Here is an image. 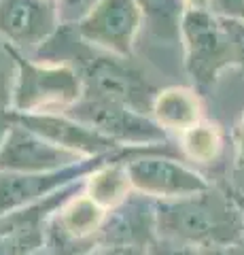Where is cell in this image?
Listing matches in <instances>:
<instances>
[{
    "instance_id": "obj_1",
    "label": "cell",
    "mask_w": 244,
    "mask_h": 255,
    "mask_svg": "<svg viewBox=\"0 0 244 255\" xmlns=\"http://www.w3.org/2000/svg\"><path fill=\"white\" fill-rule=\"evenodd\" d=\"M157 236L206 249H234L244 243V213L232 189H210L178 200L155 202Z\"/></svg>"
},
{
    "instance_id": "obj_2",
    "label": "cell",
    "mask_w": 244,
    "mask_h": 255,
    "mask_svg": "<svg viewBox=\"0 0 244 255\" xmlns=\"http://www.w3.org/2000/svg\"><path fill=\"white\" fill-rule=\"evenodd\" d=\"M15 49V47H13ZM13 113H66L83 98L79 70L66 62H34L15 49Z\"/></svg>"
},
{
    "instance_id": "obj_3",
    "label": "cell",
    "mask_w": 244,
    "mask_h": 255,
    "mask_svg": "<svg viewBox=\"0 0 244 255\" xmlns=\"http://www.w3.org/2000/svg\"><path fill=\"white\" fill-rule=\"evenodd\" d=\"M185 70L195 90L204 92L217 83L225 68L236 66L227 19L210 9H187L180 21Z\"/></svg>"
},
{
    "instance_id": "obj_4",
    "label": "cell",
    "mask_w": 244,
    "mask_h": 255,
    "mask_svg": "<svg viewBox=\"0 0 244 255\" xmlns=\"http://www.w3.org/2000/svg\"><path fill=\"white\" fill-rule=\"evenodd\" d=\"M132 189L153 202H168L202 194L212 187L204 174L166 155V147L145 149L125 162Z\"/></svg>"
},
{
    "instance_id": "obj_5",
    "label": "cell",
    "mask_w": 244,
    "mask_h": 255,
    "mask_svg": "<svg viewBox=\"0 0 244 255\" xmlns=\"http://www.w3.org/2000/svg\"><path fill=\"white\" fill-rule=\"evenodd\" d=\"M66 115L93 128L96 132L111 138L119 147L149 149L166 147L168 142L166 130L151 115L123 105H115V102L83 96L73 109L66 111Z\"/></svg>"
},
{
    "instance_id": "obj_6",
    "label": "cell",
    "mask_w": 244,
    "mask_h": 255,
    "mask_svg": "<svg viewBox=\"0 0 244 255\" xmlns=\"http://www.w3.org/2000/svg\"><path fill=\"white\" fill-rule=\"evenodd\" d=\"M79 75L83 81V96L87 98L115 102L151 115L157 90L149 85V81L132 66L130 60L111 53L87 55V60L81 62Z\"/></svg>"
},
{
    "instance_id": "obj_7",
    "label": "cell",
    "mask_w": 244,
    "mask_h": 255,
    "mask_svg": "<svg viewBox=\"0 0 244 255\" xmlns=\"http://www.w3.org/2000/svg\"><path fill=\"white\" fill-rule=\"evenodd\" d=\"M145 23L136 0H96L75 23L77 36L102 53L130 60Z\"/></svg>"
},
{
    "instance_id": "obj_8",
    "label": "cell",
    "mask_w": 244,
    "mask_h": 255,
    "mask_svg": "<svg viewBox=\"0 0 244 255\" xmlns=\"http://www.w3.org/2000/svg\"><path fill=\"white\" fill-rule=\"evenodd\" d=\"M125 149L117 151V153H111V155L87 157L79 164L68 166V168H60V170H51V172L26 174V172H2L0 170V219L11 213H17L21 209H28V206H32V204L43 202L49 196L75 185L79 181H85L96 168H100L102 164H106L108 159H113L115 155L123 153Z\"/></svg>"
},
{
    "instance_id": "obj_9",
    "label": "cell",
    "mask_w": 244,
    "mask_h": 255,
    "mask_svg": "<svg viewBox=\"0 0 244 255\" xmlns=\"http://www.w3.org/2000/svg\"><path fill=\"white\" fill-rule=\"evenodd\" d=\"M62 0H0V38L17 51L36 49L60 30Z\"/></svg>"
},
{
    "instance_id": "obj_10",
    "label": "cell",
    "mask_w": 244,
    "mask_h": 255,
    "mask_svg": "<svg viewBox=\"0 0 244 255\" xmlns=\"http://www.w3.org/2000/svg\"><path fill=\"white\" fill-rule=\"evenodd\" d=\"M15 122L79 157H102L125 149L66 113H15Z\"/></svg>"
},
{
    "instance_id": "obj_11",
    "label": "cell",
    "mask_w": 244,
    "mask_h": 255,
    "mask_svg": "<svg viewBox=\"0 0 244 255\" xmlns=\"http://www.w3.org/2000/svg\"><path fill=\"white\" fill-rule=\"evenodd\" d=\"M83 159L87 157H79L66 149L51 145L49 140L19 126L17 122L0 145V170L2 172H51L68 168Z\"/></svg>"
},
{
    "instance_id": "obj_12",
    "label": "cell",
    "mask_w": 244,
    "mask_h": 255,
    "mask_svg": "<svg viewBox=\"0 0 244 255\" xmlns=\"http://www.w3.org/2000/svg\"><path fill=\"white\" fill-rule=\"evenodd\" d=\"M157 238L155 202L134 194L106 215L104 226L96 236V249L121 247V249H140Z\"/></svg>"
},
{
    "instance_id": "obj_13",
    "label": "cell",
    "mask_w": 244,
    "mask_h": 255,
    "mask_svg": "<svg viewBox=\"0 0 244 255\" xmlns=\"http://www.w3.org/2000/svg\"><path fill=\"white\" fill-rule=\"evenodd\" d=\"M149 149H155V147H149ZM140 151H145V149L128 147L123 153L115 155L113 159H108L106 164H102L100 168H96L87 179H85L83 191L100 206V209L111 213L113 209L123 204L134 194L130 177H128V168H125V162H128L132 155L140 153Z\"/></svg>"
},
{
    "instance_id": "obj_14",
    "label": "cell",
    "mask_w": 244,
    "mask_h": 255,
    "mask_svg": "<svg viewBox=\"0 0 244 255\" xmlns=\"http://www.w3.org/2000/svg\"><path fill=\"white\" fill-rule=\"evenodd\" d=\"M151 117L163 130L183 134L202 122V105L193 90L187 87H166L157 90L151 107Z\"/></svg>"
},
{
    "instance_id": "obj_15",
    "label": "cell",
    "mask_w": 244,
    "mask_h": 255,
    "mask_svg": "<svg viewBox=\"0 0 244 255\" xmlns=\"http://www.w3.org/2000/svg\"><path fill=\"white\" fill-rule=\"evenodd\" d=\"M145 23L155 36L166 41H180V21L185 15L183 0H136Z\"/></svg>"
},
{
    "instance_id": "obj_16",
    "label": "cell",
    "mask_w": 244,
    "mask_h": 255,
    "mask_svg": "<svg viewBox=\"0 0 244 255\" xmlns=\"http://www.w3.org/2000/svg\"><path fill=\"white\" fill-rule=\"evenodd\" d=\"M180 149L191 162L198 164L215 162L223 149L221 130H219V126L202 119L200 124H195L193 128H189V130L180 134Z\"/></svg>"
},
{
    "instance_id": "obj_17",
    "label": "cell",
    "mask_w": 244,
    "mask_h": 255,
    "mask_svg": "<svg viewBox=\"0 0 244 255\" xmlns=\"http://www.w3.org/2000/svg\"><path fill=\"white\" fill-rule=\"evenodd\" d=\"M17 64H15V49L0 38V105L11 109Z\"/></svg>"
},
{
    "instance_id": "obj_18",
    "label": "cell",
    "mask_w": 244,
    "mask_h": 255,
    "mask_svg": "<svg viewBox=\"0 0 244 255\" xmlns=\"http://www.w3.org/2000/svg\"><path fill=\"white\" fill-rule=\"evenodd\" d=\"M143 255H204V251L198 249V247H191V245H185V243H176V241H170V238L157 236L155 241H151L145 247Z\"/></svg>"
},
{
    "instance_id": "obj_19",
    "label": "cell",
    "mask_w": 244,
    "mask_h": 255,
    "mask_svg": "<svg viewBox=\"0 0 244 255\" xmlns=\"http://www.w3.org/2000/svg\"><path fill=\"white\" fill-rule=\"evenodd\" d=\"M227 19V28H230V36H232V47H234V62L236 66L244 70V21L238 19Z\"/></svg>"
},
{
    "instance_id": "obj_20",
    "label": "cell",
    "mask_w": 244,
    "mask_h": 255,
    "mask_svg": "<svg viewBox=\"0 0 244 255\" xmlns=\"http://www.w3.org/2000/svg\"><path fill=\"white\" fill-rule=\"evenodd\" d=\"M210 11L230 19L244 21V0H212Z\"/></svg>"
},
{
    "instance_id": "obj_21",
    "label": "cell",
    "mask_w": 244,
    "mask_h": 255,
    "mask_svg": "<svg viewBox=\"0 0 244 255\" xmlns=\"http://www.w3.org/2000/svg\"><path fill=\"white\" fill-rule=\"evenodd\" d=\"M234 166L238 170H244V115L236 130V155H234Z\"/></svg>"
},
{
    "instance_id": "obj_22",
    "label": "cell",
    "mask_w": 244,
    "mask_h": 255,
    "mask_svg": "<svg viewBox=\"0 0 244 255\" xmlns=\"http://www.w3.org/2000/svg\"><path fill=\"white\" fill-rule=\"evenodd\" d=\"M13 126H15V113L9 107L0 105V145H2V140L6 138V134H9Z\"/></svg>"
},
{
    "instance_id": "obj_23",
    "label": "cell",
    "mask_w": 244,
    "mask_h": 255,
    "mask_svg": "<svg viewBox=\"0 0 244 255\" xmlns=\"http://www.w3.org/2000/svg\"><path fill=\"white\" fill-rule=\"evenodd\" d=\"M89 255H143L140 249H121V247H106V249H96Z\"/></svg>"
},
{
    "instance_id": "obj_24",
    "label": "cell",
    "mask_w": 244,
    "mask_h": 255,
    "mask_svg": "<svg viewBox=\"0 0 244 255\" xmlns=\"http://www.w3.org/2000/svg\"><path fill=\"white\" fill-rule=\"evenodd\" d=\"M185 9H210L212 0H183Z\"/></svg>"
},
{
    "instance_id": "obj_25",
    "label": "cell",
    "mask_w": 244,
    "mask_h": 255,
    "mask_svg": "<svg viewBox=\"0 0 244 255\" xmlns=\"http://www.w3.org/2000/svg\"><path fill=\"white\" fill-rule=\"evenodd\" d=\"M204 255H236L234 249H206Z\"/></svg>"
},
{
    "instance_id": "obj_26",
    "label": "cell",
    "mask_w": 244,
    "mask_h": 255,
    "mask_svg": "<svg viewBox=\"0 0 244 255\" xmlns=\"http://www.w3.org/2000/svg\"><path fill=\"white\" fill-rule=\"evenodd\" d=\"M30 255H53L47 247H43V249H38V251H34V253H30Z\"/></svg>"
},
{
    "instance_id": "obj_27",
    "label": "cell",
    "mask_w": 244,
    "mask_h": 255,
    "mask_svg": "<svg viewBox=\"0 0 244 255\" xmlns=\"http://www.w3.org/2000/svg\"><path fill=\"white\" fill-rule=\"evenodd\" d=\"M234 253H236V255H244V243L238 245V247H234Z\"/></svg>"
}]
</instances>
